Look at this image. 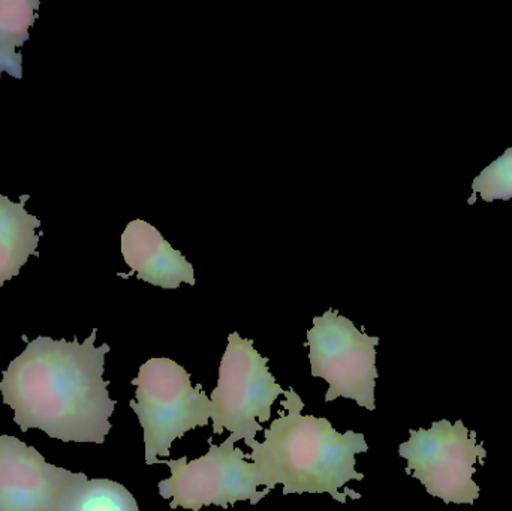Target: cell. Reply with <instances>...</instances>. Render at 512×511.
I'll list each match as a JSON object with an SVG mask.
<instances>
[{
  "label": "cell",
  "mask_w": 512,
  "mask_h": 511,
  "mask_svg": "<svg viewBox=\"0 0 512 511\" xmlns=\"http://www.w3.org/2000/svg\"><path fill=\"white\" fill-rule=\"evenodd\" d=\"M96 333L83 344L39 336L9 363L0 393L21 431L39 429L63 443H105L116 401L104 380L110 345L95 347Z\"/></svg>",
  "instance_id": "cell-1"
},
{
  "label": "cell",
  "mask_w": 512,
  "mask_h": 511,
  "mask_svg": "<svg viewBox=\"0 0 512 511\" xmlns=\"http://www.w3.org/2000/svg\"><path fill=\"white\" fill-rule=\"evenodd\" d=\"M285 390L268 371V359L255 350L252 339L234 332L219 366L218 386L212 392L213 434L230 431V443L245 440L246 446L264 431L271 407Z\"/></svg>",
  "instance_id": "cell-5"
},
{
  "label": "cell",
  "mask_w": 512,
  "mask_h": 511,
  "mask_svg": "<svg viewBox=\"0 0 512 511\" xmlns=\"http://www.w3.org/2000/svg\"><path fill=\"white\" fill-rule=\"evenodd\" d=\"M84 477L48 464L18 438L0 435V511H62Z\"/></svg>",
  "instance_id": "cell-8"
},
{
  "label": "cell",
  "mask_w": 512,
  "mask_h": 511,
  "mask_svg": "<svg viewBox=\"0 0 512 511\" xmlns=\"http://www.w3.org/2000/svg\"><path fill=\"white\" fill-rule=\"evenodd\" d=\"M62 511H140L134 495L108 479L84 477L66 498Z\"/></svg>",
  "instance_id": "cell-12"
},
{
  "label": "cell",
  "mask_w": 512,
  "mask_h": 511,
  "mask_svg": "<svg viewBox=\"0 0 512 511\" xmlns=\"http://www.w3.org/2000/svg\"><path fill=\"white\" fill-rule=\"evenodd\" d=\"M39 2H0V72L8 71L20 77L21 56L15 48L21 47L29 39V27L38 14L35 9Z\"/></svg>",
  "instance_id": "cell-11"
},
{
  "label": "cell",
  "mask_w": 512,
  "mask_h": 511,
  "mask_svg": "<svg viewBox=\"0 0 512 511\" xmlns=\"http://www.w3.org/2000/svg\"><path fill=\"white\" fill-rule=\"evenodd\" d=\"M29 198L21 195L14 203L0 195V287L18 276L30 255L39 257L36 249L42 233H36V228L41 227V221L24 209Z\"/></svg>",
  "instance_id": "cell-10"
},
{
  "label": "cell",
  "mask_w": 512,
  "mask_h": 511,
  "mask_svg": "<svg viewBox=\"0 0 512 511\" xmlns=\"http://www.w3.org/2000/svg\"><path fill=\"white\" fill-rule=\"evenodd\" d=\"M474 195L469 204H474L480 194L486 203L495 200L510 201L512 198V147L505 150L501 158L484 168L483 173L472 183Z\"/></svg>",
  "instance_id": "cell-13"
},
{
  "label": "cell",
  "mask_w": 512,
  "mask_h": 511,
  "mask_svg": "<svg viewBox=\"0 0 512 511\" xmlns=\"http://www.w3.org/2000/svg\"><path fill=\"white\" fill-rule=\"evenodd\" d=\"M381 339L369 336L355 327L349 318L336 309H328L321 317L313 318L307 330L306 347L312 377L328 383L325 402L339 398L352 399L360 407L375 411L376 347Z\"/></svg>",
  "instance_id": "cell-7"
},
{
  "label": "cell",
  "mask_w": 512,
  "mask_h": 511,
  "mask_svg": "<svg viewBox=\"0 0 512 511\" xmlns=\"http://www.w3.org/2000/svg\"><path fill=\"white\" fill-rule=\"evenodd\" d=\"M131 384L137 390L129 407L143 426L147 465L170 458L174 441L212 419V401L203 386H192L191 374L174 360H147Z\"/></svg>",
  "instance_id": "cell-3"
},
{
  "label": "cell",
  "mask_w": 512,
  "mask_h": 511,
  "mask_svg": "<svg viewBox=\"0 0 512 511\" xmlns=\"http://www.w3.org/2000/svg\"><path fill=\"white\" fill-rule=\"evenodd\" d=\"M246 453L230 441L221 446L209 440V453L189 462L159 461L170 467L171 477L159 482V494L170 500L173 510L200 511L203 507L218 506L230 509L239 501L256 506L273 489L262 476L255 462H246Z\"/></svg>",
  "instance_id": "cell-4"
},
{
  "label": "cell",
  "mask_w": 512,
  "mask_h": 511,
  "mask_svg": "<svg viewBox=\"0 0 512 511\" xmlns=\"http://www.w3.org/2000/svg\"><path fill=\"white\" fill-rule=\"evenodd\" d=\"M122 255L131 267V273L120 275L122 278L137 273L140 281L164 290H177L182 282L197 284L192 264L149 222L135 219L126 225L122 234Z\"/></svg>",
  "instance_id": "cell-9"
},
{
  "label": "cell",
  "mask_w": 512,
  "mask_h": 511,
  "mask_svg": "<svg viewBox=\"0 0 512 511\" xmlns=\"http://www.w3.org/2000/svg\"><path fill=\"white\" fill-rule=\"evenodd\" d=\"M279 417L264 429V443L249 444L251 455L271 489L282 486L283 495L328 494L345 504L340 494L346 483L361 482L355 455L369 452L363 434H340L324 417L304 416V402L292 387L283 393Z\"/></svg>",
  "instance_id": "cell-2"
},
{
  "label": "cell",
  "mask_w": 512,
  "mask_h": 511,
  "mask_svg": "<svg viewBox=\"0 0 512 511\" xmlns=\"http://www.w3.org/2000/svg\"><path fill=\"white\" fill-rule=\"evenodd\" d=\"M409 441L400 444L399 455L408 461L405 473L420 480L427 494L445 504H474L480 486L474 482L475 464L487 458L478 435L462 420L433 422L432 428L409 431Z\"/></svg>",
  "instance_id": "cell-6"
}]
</instances>
